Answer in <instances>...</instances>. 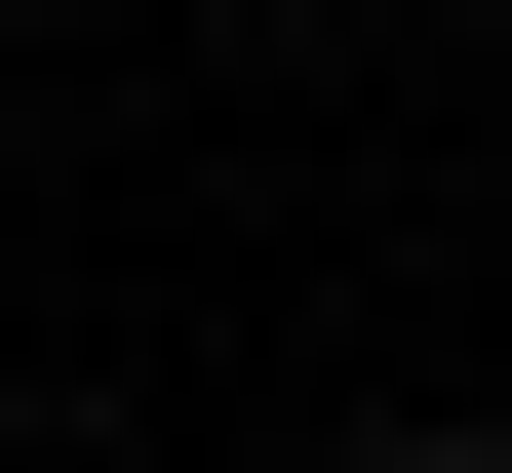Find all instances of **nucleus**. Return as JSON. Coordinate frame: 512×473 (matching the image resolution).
<instances>
[{
  "label": "nucleus",
  "instance_id": "1",
  "mask_svg": "<svg viewBox=\"0 0 512 473\" xmlns=\"http://www.w3.org/2000/svg\"><path fill=\"white\" fill-rule=\"evenodd\" d=\"M355 473H512V434H355Z\"/></svg>",
  "mask_w": 512,
  "mask_h": 473
}]
</instances>
